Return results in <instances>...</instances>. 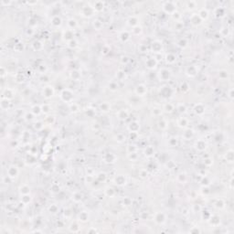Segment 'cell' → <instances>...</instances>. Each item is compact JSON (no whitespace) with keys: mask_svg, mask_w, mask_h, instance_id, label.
Returning a JSON list of instances; mask_svg holds the SVG:
<instances>
[{"mask_svg":"<svg viewBox=\"0 0 234 234\" xmlns=\"http://www.w3.org/2000/svg\"><path fill=\"white\" fill-rule=\"evenodd\" d=\"M137 22H138V20H137V18H135V17H131V18L128 19V24H129L130 26H133V27H136L137 25Z\"/></svg>","mask_w":234,"mask_h":234,"instance_id":"cell-19","label":"cell"},{"mask_svg":"<svg viewBox=\"0 0 234 234\" xmlns=\"http://www.w3.org/2000/svg\"><path fill=\"white\" fill-rule=\"evenodd\" d=\"M154 221L157 223V224H163L165 221H166V216L165 214L162 213V212H157L155 214V217H154Z\"/></svg>","mask_w":234,"mask_h":234,"instance_id":"cell-3","label":"cell"},{"mask_svg":"<svg viewBox=\"0 0 234 234\" xmlns=\"http://www.w3.org/2000/svg\"><path fill=\"white\" fill-rule=\"evenodd\" d=\"M152 49L155 52H159V51H161V49H162L161 43H160L159 41H155V42H153Z\"/></svg>","mask_w":234,"mask_h":234,"instance_id":"cell-14","label":"cell"},{"mask_svg":"<svg viewBox=\"0 0 234 234\" xmlns=\"http://www.w3.org/2000/svg\"><path fill=\"white\" fill-rule=\"evenodd\" d=\"M176 59H177V58H176L175 55L172 54V53H169V54L166 55V61H167L168 63H173V62H175Z\"/></svg>","mask_w":234,"mask_h":234,"instance_id":"cell-20","label":"cell"},{"mask_svg":"<svg viewBox=\"0 0 234 234\" xmlns=\"http://www.w3.org/2000/svg\"><path fill=\"white\" fill-rule=\"evenodd\" d=\"M164 10L166 12V13H174L175 11H177L176 10V5L174 4L173 2H166L165 3V5H164Z\"/></svg>","mask_w":234,"mask_h":234,"instance_id":"cell-1","label":"cell"},{"mask_svg":"<svg viewBox=\"0 0 234 234\" xmlns=\"http://www.w3.org/2000/svg\"><path fill=\"white\" fill-rule=\"evenodd\" d=\"M114 159H115V157H114L113 154H107L106 157H105L104 160L105 162H107V163H110V162H114Z\"/></svg>","mask_w":234,"mask_h":234,"instance_id":"cell-23","label":"cell"},{"mask_svg":"<svg viewBox=\"0 0 234 234\" xmlns=\"http://www.w3.org/2000/svg\"><path fill=\"white\" fill-rule=\"evenodd\" d=\"M118 117L122 120H124L128 117V113L127 111L125 110H121V111L118 112Z\"/></svg>","mask_w":234,"mask_h":234,"instance_id":"cell-18","label":"cell"},{"mask_svg":"<svg viewBox=\"0 0 234 234\" xmlns=\"http://www.w3.org/2000/svg\"><path fill=\"white\" fill-rule=\"evenodd\" d=\"M230 97L232 98V89L230 90Z\"/></svg>","mask_w":234,"mask_h":234,"instance_id":"cell-36","label":"cell"},{"mask_svg":"<svg viewBox=\"0 0 234 234\" xmlns=\"http://www.w3.org/2000/svg\"><path fill=\"white\" fill-rule=\"evenodd\" d=\"M93 12H94V9H93L92 7H82V15L83 17H87V18H90V17L92 16Z\"/></svg>","mask_w":234,"mask_h":234,"instance_id":"cell-2","label":"cell"},{"mask_svg":"<svg viewBox=\"0 0 234 234\" xmlns=\"http://www.w3.org/2000/svg\"><path fill=\"white\" fill-rule=\"evenodd\" d=\"M196 147H197V149L199 151H203L206 149V147H207V145H206V143H205L203 140H199V141H198L197 143H196Z\"/></svg>","mask_w":234,"mask_h":234,"instance_id":"cell-12","label":"cell"},{"mask_svg":"<svg viewBox=\"0 0 234 234\" xmlns=\"http://www.w3.org/2000/svg\"><path fill=\"white\" fill-rule=\"evenodd\" d=\"M165 110H166V112H169V113H171V112L174 110V106H173L171 103H168V104L165 105Z\"/></svg>","mask_w":234,"mask_h":234,"instance_id":"cell-34","label":"cell"},{"mask_svg":"<svg viewBox=\"0 0 234 234\" xmlns=\"http://www.w3.org/2000/svg\"><path fill=\"white\" fill-rule=\"evenodd\" d=\"M120 39H122L123 41H126V40H127V39H129V34H128V32L127 31L123 32V33L120 35Z\"/></svg>","mask_w":234,"mask_h":234,"instance_id":"cell-27","label":"cell"},{"mask_svg":"<svg viewBox=\"0 0 234 234\" xmlns=\"http://www.w3.org/2000/svg\"><path fill=\"white\" fill-rule=\"evenodd\" d=\"M189 20H190L192 25L197 26V25H199L200 23H201V21H202V19L199 18V16H198V14H193V15L191 16V18H189Z\"/></svg>","mask_w":234,"mask_h":234,"instance_id":"cell-7","label":"cell"},{"mask_svg":"<svg viewBox=\"0 0 234 234\" xmlns=\"http://www.w3.org/2000/svg\"><path fill=\"white\" fill-rule=\"evenodd\" d=\"M147 92V89L145 85L143 84H140L135 88V93H136L138 96H144L146 93Z\"/></svg>","mask_w":234,"mask_h":234,"instance_id":"cell-5","label":"cell"},{"mask_svg":"<svg viewBox=\"0 0 234 234\" xmlns=\"http://www.w3.org/2000/svg\"><path fill=\"white\" fill-rule=\"evenodd\" d=\"M100 108H101V110H102V112H107V111H109L110 106H109V104H108V103H102V104H101Z\"/></svg>","mask_w":234,"mask_h":234,"instance_id":"cell-32","label":"cell"},{"mask_svg":"<svg viewBox=\"0 0 234 234\" xmlns=\"http://www.w3.org/2000/svg\"><path fill=\"white\" fill-rule=\"evenodd\" d=\"M68 25L71 28H74V27L77 26V22H76V20H74L73 18H71V19H70V20L68 21Z\"/></svg>","mask_w":234,"mask_h":234,"instance_id":"cell-28","label":"cell"},{"mask_svg":"<svg viewBox=\"0 0 234 234\" xmlns=\"http://www.w3.org/2000/svg\"><path fill=\"white\" fill-rule=\"evenodd\" d=\"M178 178H181V183H184V182L186 181V174H184V173H180V174H178L177 175V179Z\"/></svg>","mask_w":234,"mask_h":234,"instance_id":"cell-31","label":"cell"},{"mask_svg":"<svg viewBox=\"0 0 234 234\" xmlns=\"http://www.w3.org/2000/svg\"><path fill=\"white\" fill-rule=\"evenodd\" d=\"M43 94H44V96H45V97H47V98L51 97V96L53 95V89H52V87H50V86L46 87V88L43 90Z\"/></svg>","mask_w":234,"mask_h":234,"instance_id":"cell-11","label":"cell"},{"mask_svg":"<svg viewBox=\"0 0 234 234\" xmlns=\"http://www.w3.org/2000/svg\"><path fill=\"white\" fill-rule=\"evenodd\" d=\"M195 113L198 115H201L205 113V108L202 104H198L195 107Z\"/></svg>","mask_w":234,"mask_h":234,"instance_id":"cell-15","label":"cell"},{"mask_svg":"<svg viewBox=\"0 0 234 234\" xmlns=\"http://www.w3.org/2000/svg\"><path fill=\"white\" fill-rule=\"evenodd\" d=\"M145 154H146V155H147V157H151V155L154 154V149H153V147L148 146L146 150H145Z\"/></svg>","mask_w":234,"mask_h":234,"instance_id":"cell-26","label":"cell"},{"mask_svg":"<svg viewBox=\"0 0 234 234\" xmlns=\"http://www.w3.org/2000/svg\"><path fill=\"white\" fill-rule=\"evenodd\" d=\"M61 98L65 101V102H70V101L72 100V98H73L72 93L69 91V90H64L61 92Z\"/></svg>","mask_w":234,"mask_h":234,"instance_id":"cell-6","label":"cell"},{"mask_svg":"<svg viewBox=\"0 0 234 234\" xmlns=\"http://www.w3.org/2000/svg\"><path fill=\"white\" fill-rule=\"evenodd\" d=\"M79 218L81 219L80 221H86L87 220H88V213H87V212H85V211L82 212V213H81V214L79 215Z\"/></svg>","mask_w":234,"mask_h":234,"instance_id":"cell-25","label":"cell"},{"mask_svg":"<svg viewBox=\"0 0 234 234\" xmlns=\"http://www.w3.org/2000/svg\"><path fill=\"white\" fill-rule=\"evenodd\" d=\"M18 175V169L15 166H9L8 169H7V176H8L10 178H15L17 177V176Z\"/></svg>","mask_w":234,"mask_h":234,"instance_id":"cell-4","label":"cell"},{"mask_svg":"<svg viewBox=\"0 0 234 234\" xmlns=\"http://www.w3.org/2000/svg\"><path fill=\"white\" fill-rule=\"evenodd\" d=\"M192 135H193L192 130H188V131H186V132L184 133V137L186 139H189Z\"/></svg>","mask_w":234,"mask_h":234,"instance_id":"cell-30","label":"cell"},{"mask_svg":"<svg viewBox=\"0 0 234 234\" xmlns=\"http://www.w3.org/2000/svg\"><path fill=\"white\" fill-rule=\"evenodd\" d=\"M178 124H179V126H181V127H186V125L189 124V122H188V120H186L185 117H181V118L178 120Z\"/></svg>","mask_w":234,"mask_h":234,"instance_id":"cell-21","label":"cell"},{"mask_svg":"<svg viewBox=\"0 0 234 234\" xmlns=\"http://www.w3.org/2000/svg\"><path fill=\"white\" fill-rule=\"evenodd\" d=\"M170 77V71L166 70V69H163L162 71H160V79L163 80V81H166V80L169 79Z\"/></svg>","mask_w":234,"mask_h":234,"instance_id":"cell-8","label":"cell"},{"mask_svg":"<svg viewBox=\"0 0 234 234\" xmlns=\"http://www.w3.org/2000/svg\"><path fill=\"white\" fill-rule=\"evenodd\" d=\"M219 76H220V78L221 79H226V78H228V72L226 71H220V73H219Z\"/></svg>","mask_w":234,"mask_h":234,"instance_id":"cell-33","label":"cell"},{"mask_svg":"<svg viewBox=\"0 0 234 234\" xmlns=\"http://www.w3.org/2000/svg\"><path fill=\"white\" fill-rule=\"evenodd\" d=\"M157 60H155V59H153V58H150V59H148L147 60H146V67L149 69H154L155 68V66H157Z\"/></svg>","mask_w":234,"mask_h":234,"instance_id":"cell-10","label":"cell"},{"mask_svg":"<svg viewBox=\"0 0 234 234\" xmlns=\"http://www.w3.org/2000/svg\"><path fill=\"white\" fill-rule=\"evenodd\" d=\"M139 129V124L137 123H135V122H134V123H131L129 125V130L130 132H134V133H136L137 131H138Z\"/></svg>","mask_w":234,"mask_h":234,"instance_id":"cell-16","label":"cell"},{"mask_svg":"<svg viewBox=\"0 0 234 234\" xmlns=\"http://www.w3.org/2000/svg\"><path fill=\"white\" fill-rule=\"evenodd\" d=\"M52 24L54 26H59V25H60V24H61V19H60V18H59L58 16L53 17V18H52Z\"/></svg>","mask_w":234,"mask_h":234,"instance_id":"cell-24","label":"cell"},{"mask_svg":"<svg viewBox=\"0 0 234 234\" xmlns=\"http://www.w3.org/2000/svg\"><path fill=\"white\" fill-rule=\"evenodd\" d=\"M186 73H188V75L193 77V76H195L196 74L198 73L197 68H196L195 66H189V68L186 69Z\"/></svg>","mask_w":234,"mask_h":234,"instance_id":"cell-13","label":"cell"},{"mask_svg":"<svg viewBox=\"0 0 234 234\" xmlns=\"http://www.w3.org/2000/svg\"><path fill=\"white\" fill-rule=\"evenodd\" d=\"M105 194H106L107 196H109V197H113V196L114 195V190L112 188H108V189H106V190H105Z\"/></svg>","mask_w":234,"mask_h":234,"instance_id":"cell-29","label":"cell"},{"mask_svg":"<svg viewBox=\"0 0 234 234\" xmlns=\"http://www.w3.org/2000/svg\"><path fill=\"white\" fill-rule=\"evenodd\" d=\"M41 110H42V111H43V112H45V113H48V112H49V110H50V108H49V106H48V105H46V104H45V105H43V106H42V108H41Z\"/></svg>","mask_w":234,"mask_h":234,"instance_id":"cell-35","label":"cell"},{"mask_svg":"<svg viewBox=\"0 0 234 234\" xmlns=\"http://www.w3.org/2000/svg\"><path fill=\"white\" fill-rule=\"evenodd\" d=\"M198 15L199 16V18H201V19H206V18H208V17H209V12H208L205 8H203L200 10L199 13H198Z\"/></svg>","mask_w":234,"mask_h":234,"instance_id":"cell-17","label":"cell"},{"mask_svg":"<svg viewBox=\"0 0 234 234\" xmlns=\"http://www.w3.org/2000/svg\"><path fill=\"white\" fill-rule=\"evenodd\" d=\"M20 193L23 194V195H28L29 194V188L26 185L22 186L20 188Z\"/></svg>","mask_w":234,"mask_h":234,"instance_id":"cell-22","label":"cell"},{"mask_svg":"<svg viewBox=\"0 0 234 234\" xmlns=\"http://www.w3.org/2000/svg\"><path fill=\"white\" fill-rule=\"evenodd\" d=\"M114 182H115V184L118 185V186H123V185L125 184L126 180H125V177H123V176H117V177H115V179H114Z\"/></svg>","mask_w":234,"mask_h":234,"instance_id":"cell-9","label":"cell"}]
</instances>
